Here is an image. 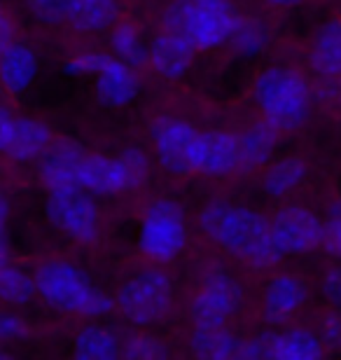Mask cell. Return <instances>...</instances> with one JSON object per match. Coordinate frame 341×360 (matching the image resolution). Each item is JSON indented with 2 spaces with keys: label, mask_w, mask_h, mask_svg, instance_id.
<instances>
[{
  "label": "cell",
  "mask_w": 341,
  "mask_h": 360,
  "mask_svg": "<svg viewBox=\"0 0 341 360\" xmlns=\"http://www.w3.org/2000/svg\"><path fill=\"white\" fill-rule=\"evenodd\" d=\"M199 227L217 248L255 269L276 267L283 257L271 220L252 208L210 204L199 213Z\"/></svg>",
  "instance_id": "obj_1"
},
{
  "label": "cell",
  "mask_w": 341,
  "mask_h": 360,
  "mask_svg": "<svg viewBox=\"0 0 341 360\" xmlns=\"http://www.w3.org/2000/svg\"><path fill=\"white\" fill-rule=\"evenodd\" d=\"M35 283L42 302L63 314H77L96 319L112 311V297L94 285L89 274L68 260H47L35 269Z\"/></svg>",
  "instance_id": "obj_2"
},
{
  "label": "cell",
  "mask_w": 341,
  "mask_h": 360,
  "mask_svg": "<svg viewBox=\"0 0 341 360\" xmlns=\"http://www.w3.org/2000/svg\"><path fill=\"white\" fill-rule=\"evenodd\" d=\"M238 14L229 0H171L164 7V33L187 40L194 49H215L229 42Z\"/></svg>",
  "instance_id": "obj_3"
},
{
  "label": "cell",
  "mask_w": 341,
  "mask_h": 360,
  "mask_svg": "<svg viewBox=\"0 0 341 360\" xmlns=\"http://www.w3.org/2000/svg\"><path fill=\"white\" fill-rule=\"evenodd\" d=\"M257 108L278 131H292L309 120L311 87L292 68H266L252 87Z\"/></svg>",
  "instance_id": "obj_4"
},
{
  "label": "cell",
  "mask_w": 341,
  "mask_h": 360,
  "mask_svg": "<svg viewBox=\"0 0 341 360\" xmlns=\"http://www.w3.org/2000/svg\"><path fill=\"white\" fill-rule=\"evenodd\" d=\"M115 307L136 328L162 323L173 309V283L162 269H143L120 285Z\"/></svg>",
  "instance_id": "obj_5"
},
{
  "label": "cell",
  "mask_w": 341,
  "mask_h": 360,
  "mask_svg": "<svg viewBox=\"0 0 341 360\" xmlns=\"http://www.w3.org/2000/svg\"><path fill=\"white\" fill-rule=\"evenodd\" d=\"M138 246H141L145 257L155 262L176 260L187 246L183 208L171 199H157L155 204H150L141 222Z\"/></svg>",
  "instance_id": "obj_6"
},
{
  "label": "cell",
  "mask_w": 341,
  "mask_h": 360,
  "mask_svg": "<svg viewBox=\"0 0 341 360\" xmlns=\"http://www.w3.org/2000/svg\"><path fill=\"white\" fill-rule=\"evenodd\" d=\"M47 220L56 229L68 234L79 243H94L98 239L101 211L94 194L82 187H66V190L49 192L45 206Z\"/></svg>",
  "instance_id": "obj_7"
},
{
  "label": "cell",
  "mask_w": 341,
  "mask_h": 360,
  "mask_svg": "<svg viewBox=\"0 0 341 360\" xmlns=\"http://www.w3.org/2000/svg\"><path fill=\"white\" fill-rule=\"evenodd\" d=\"M201 131L180 117H157L152 124V143H155L157 162L173 176L197 174V148Z\"/></svg>",
  "instance_id": "obj_8"
},
{
  "label": "cell",
  "mask_w": 341,
  "mask_h": 360,
  "mask_svg": "<svg viewBox=\"0 0 341 360\" xmlns=\"http://www.w3.org/2000/svg\"><path fill=\"white\" fill-rule=\"evenodd\" d=\"M241 302V285L229 271L213 267L201 278L192 300V319L199 328H222L234 316Z\"/></svg>",
  "instance_id": "obj_9"
},
{
  "label": "cell",
  "mask_w": 341,
  "mask_h": 360,
  "mask_svg": "<svg viewBox=\"0 0 341 360\" xmlns=\"http://www.w3.org/2000/svg\"><path fill=\"white\" fill-rule=\"evenodd\" d=\"M271 227L283 255H302L325 246V222L307 206L281 208L271 218Z\"/></svg>",
  "instance_id": "obj_10"
},
{
  "label": "cell",
  "mask_w": 341,
  "mask_h": 360,
  "mask_svg": "<svg viewBox=\"0 0 341 360\" xmlns=\"http://www.w3.org/2000/svg\"><path fill=\"white\" fill-rule=\"evenodd\" d=\"M47 124L31 117H14L7 108L0 110V150L14 162L38 160L52 146Z\"/></svg>",
  "instance_id": "obj_11"
},
{
  "label": "cell",
  "mask_w": 341,
  "mask_h": 360,
  "mask_svg": "<svg viewBox=\"0 0 341 360\" xmlns=\"http://www.w3.org/2000/svg\"><path fill=\"white\" fill-rule=\"evenodd\" d=\"M192 354L197 360H262L259 340H241L227 326L199 328L194 326Z\"/></svg>",
  "instance_id": "obj_12"
},
{
  "label": "cell",
  "mask_w": 341,
  "mask_h": 360,
  "mask_svg": "<svg viewBox=\"0 0 341 360\" xmlns=\"http://www.w3.org/2000/svg\"><path fill=\"white\" fill-rule=\"evenodd\" d=\"M77 187H82L94 197H108V194H120L127 190H136V180L131 176L129 164L120 157L105 155H86L79 169Z\"/></svg>",
  "instance_id": "obj_13"
},
{
  "label": "cell",
  "mask_w": 341,
  "mask_h": 360,
  "mask_svg": "<svg viewBox=\"0 0 341 360\" xmlns=\"http://www.w3.org/2000/svg\"><path fill=\"white\" fill-rule=\"evenodd\" d=\"M307 297L309 290L302 276H297V274H278V276H274L262 292V314L266 323H271V326L288 323L307 304Z\"/></svg>",
  "instance_id": "obj_14"
},
{
  "label": "cell",
  "mask_w": 341,
  "mask_h": 360,
  "mask_svg": "<svg viewBox=\"0 0 341 360\" xmlns=\"http://www.w3.org/2000/svg\"><path fill=\"white\" fill-rule=\"evenodd\" d=\"M86 160L84 148L75 141H56L49 150L40 157V178L47 185L49 192L77 187L79 169Z\"/></svg>",
  "instance_id": "obj_15"
},
{
  "label": "cell",
  "mask_w": 341,
  "mask_h": 360,
  "mask_svg": "<svg viewBox=\"0 0 341 360\" xmlns=\"http://www.w3.org/2000/svg\"><path fill=\"white\" fill-rule=\"evenodd\" d=\"M241 169V139L231 131H201L197 174L229 176Z\"/></svg>",
  "instance_id": "obj_16"
},
{
  "label": "cell",
  "mask_w": 341,
  "mask_h": 360,
  "mask_svg": "<svg viewBox=\"0 0 341 360\" xmlns=\"http://www.w3.org/2000/svg\"><path fill=\"white\" fill-rule=\"evenodd\" d=\"M262 360H323V342L307 328H288L257 337Z\"/></svg>",
  "instance_id": "obj_17"
},
{
  "label": "cell",
  "mask_w": 341,
  "mask_h": 360,
  "mask_svg": "<svg viewBox=\"0 0 341 360\" xmlns=\"http://www.w3.org/2000/svg\"><path fill=\"white\" fill-rule=\"evenodd\" d=\"M141 82H138L136 68L127 66L117 56H108L105 66L96 75V96L108 108H124L138 96Z\"/></svg>",
  "instance_id": "obj_18"
},
{
  "label": "cell",
  "mask_w": 341,
  "mask_h": 360,
  "mask_svg": "<svg viewBox=\"0 0 341 360\" xmlns=\"http://www.w3.org/2000/svg\"><path fill=\"white\" fill-rule=\"evenodd\" d=\"M194 49L190 42L183 38H176L171 33L157 35L150 47V63L159 75L166 80H178L190 70L194 61Z\"/></svg>",
  "instance_id": "obj_19"
},
{
  "label": "cell",
  "mask_w": 341,
  "mask_h": 360,
  "mask_svg": "<svg viewBox=\"0 0 341 360\" xmlns=\"http://www.w3.org/2000/svg\"><path fill=\"white\" fill-rule=\"evenodd\" d=\"M35 75H38V56L31 47L14 42L0 52V80L14 96L31 87Z\"/></svg>",
  "instance_id": "obj_20"
},
{
  "label": "cell",
  "mask_w": 341,
  "mask_h": 360,
  "mask_svg": "<svg viewBox=\"0 0 341 360\" xmlns=\"http://www.w3.org/2000/svg\"><path fill=\"white\" fill-rule=\"evenodd\" d=\"M70 360H124V342L105 326H86L72 342Z\"/></svg>",
  "instance_id": "obj_21"
},
{
  "label": "cell",
  "mask_w": 341,
  "mask_h": 360,
  "mask_svg": "<svg viewBox=\"0 0 341 360\" xmlns=\"http://www.w3.org/2000/svg\"><path fill=\"white\" fill-rule=\"evenodd\" d=\"M309 63L318 75L341 77V19H332L316 31Z\"/></svg>",
  "instance_id": "obj_22"
},
{
  "label": "cell",
  "mask_w": 341,
  "mask_h": 360,
  "mask_svg": "<svg viewBox=\"0 0 341 360\" xmlns=\"http://www.w3.org/2000/svg\"><path fill=\"white\" fill-rule=\"evenodd\" d=\"M238 139H241V169L252 171L269 162L278 143V129L262 120L250 124Z\"/></svg>",
  "instance_id": "obj_23"
},
{
  "label": "cell",
  "mask_w": 341,
  "mask_h": 360,
  "mask_svg": "<svg viewBox=\"0 0 341 360\" xmlns=\"http://www.w3.org/2000/svg\"><path fill=\"white\" fill-rule=\"evenodd\" d=\"M117 0H72L68 24L77 31H108L117 21Z\"/></svg>",
  "instance_id": "obj_24"
},
{
  "label": "cell",
  "mask_w": 341,
  "mask_h": 360,
  "mask_svg": "<svg viewBox=\"0 0 341 360\" xmlns=\"http://www.w3.org/2000/svg\"><path fill=\"white\" fill-rule=\"evenodd\" d=\"M229 45L238 56L252 59L269 47V28L255 17H236Z\"/></svg>",
  "instance_id": "obj_25"
},
{
  "label": "cell",
  "mask_w": 341,
  "mask_h": 360,
  "mask_svg": "<svg viewBox=\"0 0 341 360\" xmlns=\"http://www.w3.org/2000/svg\"><path fill=\"white\" fill-rule=\"evenodd\" d=\"M307 178V164L297 157H285V160L276 162L264 174V192L274 199L288 197L290 192H295L297 187Z\"/></svg>",
  "instance_id": "obj_26"
},
{
  "label": "cell",
  "mask_w": 341,
  "mask_h": 360,
  "mask_svg": "<svg viewBox=\"0 0 341 360\" xmlns=\"http://www.w3.org/2000/svg\"><path fill=\"white\" fill-rule=\"evenodd\" d=\"M35 295H38V283L35 274H28L26 269L14 267V264H3L0 267V297L10 307H24Z\"/></svg>",
  "instance_id": "obj_27"
},
{
  "label": "cell",
  "mask_w": 341,
  "mask_h": 360,
  "mask_svg": "<svg viewBox=\"0 0 341 360\" xmlns=\"http://www.w3.org/2000/svg\"><path fill=\"white\" fill-rule=\"evenodd\" d=\"M110 47L115 56L131 68H143L145 63H150V49L143 45L141 35L131 24H120L112 28Z\"/></svg>",
  "instance_id": "obj_28"
},
{
  "label": "cell",
  "mask_w": 341,
  "mask_h": 360,
  "mask_svg": "<svg viewBox=\"0 0 341 360\" xmlns=\"http://www.w3.org/2000/svg\"><path fill=\"white\" fill-rule=\"evenodd\" d=\"M124 360H171V351L159 337L141 333L124 342Z\"/></svg>",
  "instance_id": "obj_29"
},
{
  "label": "cell",
  "mask_w": 341,
  "mask_h": 360,
  "mask_svg": "<svg viewBox=\"0 0 341 360\" xmlns=\"http://www.w3.org/2000/svg\"><path fill=\"white\" fill-rule=\"evenodd\" d=\"M72 0H28V10L42 24H68Z\"/></svg>",
  "instance_id": "obj_30"
},
{
  "label": "cell",
  "mask_w": 341,
  "mask_h": 360,
  "mask_svg": "<svg viewBox=\"0 0 341 360\" xmlns=\"http://www.w3.org/2000/svg\"><path fill=\"white\" fill-rule=\"evenodd\" d=\"M108 56L110 54H103V52H82V54H75L72 59L66 61V70L68 75H75V77H82V75H98L101 68L105 66Z\"/></svg>",
  "instance_id": "obj_31"
},
{
  "label": "cell",
  "mask_w": 341,
  "mask_h": 360,
  "mask_svg": "<svg viewBox=\"0 0 341 360\" xmlns=\"http://www.w3.org/2000/svg\"><path fill=\"white\" fill-rule=\"evenodd\" d=\"M325 248L332 255L341 257V197L330 206L328 220H325Z\"/></svg>",
  "instance_id": "obj_32"
},
{
  "label": "cell",
  "mask_w": 341,
  "mask_h": 360,
  "mask_svg": "<svg viewBox=\"0 0 341 360\" xmlns=\"http://www.w3.org/2000/svg\"><path fill=\"white\" fill-rule=\"evenodd\" d=\"M0 337L5 342H21L28 337V326L24 321V316L14 314V311H5L0 316Z\"/></svg>",
  "instance_id": "obj_33"
},
{
  "label": "cell",
  "mask_w": 341,
  "mask_h": 360,
  "mask_svg": "<svg viewBox=\"0 0 341 360\" xmlns=\"http://www.w3.org/2000/svg\"><path fill=\"white\" fill-rule=\"evenodd\" d=\"M321 290H323V297L328 300L337 311H341V264L330 267L323 274Z\"/></svg>",
  "instance_id": "obj_34"
},
{
  "label": "cell",
  "mask_w": 341,
  "mask_h": 360,
  "mask_svg": "<svg viewBox=\"0 0 341 360\" xmlns=\"http://www.w3.org/2000/svg\"><path fill=\"white\" fill-rule=\"evenodd\" d=\"M122 160H124L129 164V169H131L136 185H143L145 178H148V171H150L148 155H145L141 148H127L124 153H122Z\"/></svg>",
  "instance_id": "obj_35"
},
{
  "label": "cell",
  "mask_w": 341,
  "mask_h": 360,
  "mask_svg": "<svg viewBox=\"0 0 341 360\" xmlns=\"http://www.w3.org/2000/svg\"><path fill=\"white\" fill-rule=\"evenodd\" d=\"M323 340L332 347H341V311L330 314L323 323Z\"/></svg>",
  "instance_id": "obj_36"
},
{
  "label": "cell",
  "mask_w": 341,
  "mask_h": 360,
  "mask_svg": "<svg viewBox=\"0 0 341 360\" xmlns=\"http://www.w3.org/2000/svg\"><path fill=\"white\" fill-rule=\"evenodd\" d=\"M10 45H14V40H12V24H10V17L3 14V17H0V52L7 49Z\"/></svg>",
  "instance_id": "obj_37"
},
{
  "label": "cell",
  "mask_w": 341,
  "mask_h": 360,
  "mask_svg": "<svg viewBox=\"0 0 341 360\" xmlns=\"http://www.w3.org/2000/svg\"><path fill=\"white\" fill-rule=\"evenodd\" d=\"M266 3H271L276 7H290V5H297L300 0H266Z\"/></svg>",
  "instance_id": "obj_38"
},
{
  "label": "cell",
  "mask_w": 341,
  "mask_h": 360,
  "mask_svg": "<svg viewBox=\"0 0 341 360\" xmlns=\"http://www.w3.org/2000/svg\"><path fill=\"white\" fill-rule=\"evenodd\" d=\"M339 101H341V84H339Z\"/></svg>",
  "instance_id": "obj_39"
},
{
  "label": "cell",
  "mask_w": 341,
  "mask_h": 360,
  "mask_svg": "<svg viewBox=\"0 0 341 360\" xmlns=\"http://www.w3.org/2000/svg\"><path fill=\"white\" fill-rule=\"evenodd\" d=\"M3 360H12V358H3Z\"/></svg>",
  "instance_id": "obj_40"
}]
</instances>
